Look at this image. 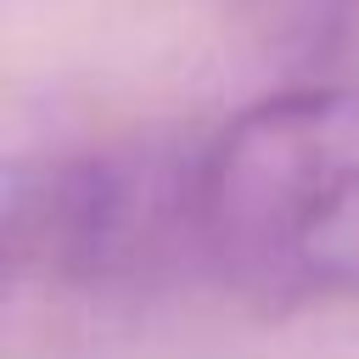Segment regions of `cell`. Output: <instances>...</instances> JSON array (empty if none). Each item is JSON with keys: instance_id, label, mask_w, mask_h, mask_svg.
<instances>
[{"instance_id": "obj_1", "label": "cell", "mask_w": 359, "mask_h": 359, "mask_svg": "<svg viewBox=\"0 0 359 359\" xmlns=\"http://www.w3.org/2000/svg\"><path fill=\"white\" fill-rule=\"evenodd\" d=\"M196 269L264 309L359 303V90L297 84L191 151Z\"/></svg>"}, {"instance_id": "obj_2", "label": "cell", "mask_w": 359, "mask_h": 359, "mask_svg": "<svg viewBox=\"0 0 359 359\" xmlns=\"http://www.w3.org/2000/svg\"><path fill=\"white\" fill-rule=\"evenodd\" d=\"M191 151L168 140L79 146L6 174V275L39 286H140L196 264Z\"/></svg>"}]
</instances>
